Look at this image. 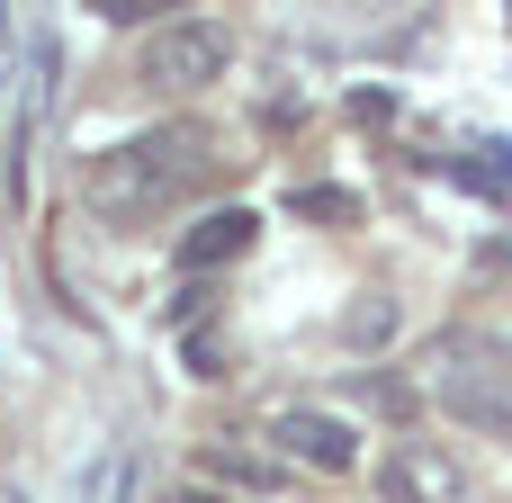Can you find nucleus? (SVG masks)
I'll return each instance as SVG.
<instances>
[{"label":"nucleus","mask_w":512,"mask_h":503,"mask_svg":"<svg viewBox=\"0 0 512 503\" xmlns=\"http://www.w3.org/2000/svg\"><path fill=\"white\" fill-rule=\"evenodd\" d=\"M207 180H216V135H207V126H144V135L90 153L81 198H90L108 225H135V216H162V207L198 198Z\"/></svg>","instance_id":"f257e3e1"},{"label":"nucleus","mask_w":512,"mask_h":503,"mask_svg":"<svg viewBox=\"0 0 512 503\" xmlns=\"http://www.w3.org/2000/svg\"><path fill=\"white\" fill-rule=\"evenodd\" d=\"M171 503H225V495H216V486H180Z\"/></svg>","instance_id":"9d476101"},{"label":"nucleus","mask_w":512,"mask_h":503,"mask_svg":"<svg viewBox=\"0 0 512 503\" xmlns=\"http://www.w3.org/2000/svg\"><path fill=\"white\" fill-rule=\"evenodd\" d=\"M90 18H108V27H144V18H162L171 0H81Z\"/></svg>","instance_id":"1a4fd4ad"},{"label":"nucleus","mask_w":512,"mask_h":503,"mask_svg":"<svg viewBox=\"0 0 512 503\" xmlns=\"http://www.w3.org/2000/svg\"><path fill=\"white\" fill-rule=\"evenodd\" d=\"M198 468H207V477H225V486H252V495H270V486H279V459H261V450H198Z\"/></svg>","instance_id":"6e6552de"},{"label":"nucleus","mask_w":512,"mask_h":503,"mask_svg":"<svg viewBox=\"0 0 512 503\" xmlns=\"http://www.w3.org/2000/svg\"><path fill=\"white\" fill-rule=\"evenodd\" d=\"M225 63H234V27L225 18H162L153 36H144V81L153 90H207V81H225Z\"/></svg>","instance_id":"7ed1b4c3"},{"label":"nucleus","mask_w":512,"mask_h":503,"mask_svg":"<svg viewBox=\"0 0 512 503\" xmlns=\"http://www.w3.org/2000/svg\"><path fill=\"white\" fill-rule=\"evenodd\" d=\"M351 9H405V0H351Z\"/></svg>","instance_id":"9b49d317"},{"label":"nucleus","mask_w":512,"mask_h":503,"mask_svg":"<svg viewBox=\"0 0 512 503\" xmlns=\"http://www.w3.org/2000/svg\"><path fill=\"white\" fill-rule=\"evenodd\" d=\"M432 405L459 414L468 432L512 441V360H504V342H486V333H441V342H432Z\"/></svg>","instance_id":"f03ea898"},{"label":"nucleus","mask_w":512,"mask_h":503,"mask_svg":"<svg viewBox=\"0 0 512 503\" xmlns=\"http://www.w3.org/2000/svg\"><path fill=\"white\" fill-rule=\"evenodd\" d=\"M378 486H387V503H459V459L432 441H405V450H387Z\"/></svg>","instance_id":"39448f33"},{"label":"nucleus","mask_w":512,"mask_h":503,"mask_svg":"<svg viewBox=\"0 0 512 503\" xmlns=\"http://www.w3.org/2000/svg\"><path fill=\"white\" fill-rule=\"evenodd\" d=\"M396 324H405V306H396L387 288H369V297H351L342 342H351V351H378V342H396Z\"/></svg>","instance_id":"0eeeda50"},{"label":"nucleus","mask_w":512,"mask_h":503,"mask_svg":"<svg viewBox=\"0 0 512 503\" xmlns=\"http://www.w3.org/2000/svg\"><path fill=\"white\" fill-rule=\"evenodd\" d=\"M252 234H261V216H252V207H216V216H198V225L180 234V270L243 261V252H252Z\"/></svg>","instance_id":"423d86ee"},{"label":"nucleus","mask_w":512,"mask_h":503,"mask_svg":"<svg viewBox=\"0 0 512 503\" xmlns=\"http://www.w3.org/2000/svg\"><path fill=\"white\" fill-rule=\"evenodd\" d=\"M270 459L315 468V477H351L360 468V423H342L324 405H288V414H270Z\"/></svg>","instance_id":"20e7f679"}]
</instances>
